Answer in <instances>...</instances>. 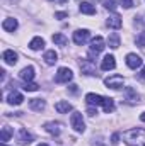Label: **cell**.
<instances>
[{
    "instance_id": "6da1fadb",
    "label": "cell",
    "mask_w": 145,
    "mask_h": 146,
    "mask_svg": "<svg viewBox=\"0 0 145 146\" xmlns=\"http://www.w3.org/2000/svg\"><path fill=\"white\" fill-rule=\"evenodd\" d=\"M123 139L128 146H145V129L135 127L123 133Z\"/></svg>"
},
{
    "instance_id": "7a4b0ae2",
    "label": "cell",
    "mask_w": 145,
    "mask_h": 146,
    "mask_svg": "<svg viewBox=\"0 0 145 146\" xmlns=\"http://www.w3.org/2000/svg\"><path fill=\"white\" fill-rule=\"evenodd\" d=\"M103 49H104V39H103V36H96L92 41H91L89 56H91L92 60H96V58H97V54H99Z\"/></svg>"
},
{
    "instance_id": "3957f363",
    "label": "cell",
    "mask_w": 145,
    "mask_h": 146,
    "mask_svg": "<svg viewBox=\"0 0 145 146\" xmlns=\"http://www.w3.org/2000/svg\"><path fill=\"white\" fill-rule=\"evenodd\" d=\"M104 85L108 87V88H113V90H118V88H121L123 85H125V78L121 76V75H111L108 76L106 80H104Z\"/></svg>"
},
{
    "instance_id": "277c9868",
    "label": "cell",
    "mask_w": 145,
    "mask_h": 146,
    "mask_svg": "<svg viewBox=\"0 0 145 146\" xmlns=\"http://www.w3.org/2000/svg\"><path fill=\"white\" fill-rule=\"evenodd\" d=\"M70 124L77 133H84V129H85V124H84V119H82L80 112H73L70 115Z\"/></svg>"
},
{
    "instance_id": "5b68a950",
    "label": "cell",
    "mask_w": 145,
    "mask_h": 146,
    "mask_svg": "<svg viewBox=\"0 0 145 146\" xmlns=\"http://www.w3.org/2000/svg\"><path fill=\"white\" fill-rule=\"evenodd\" d=\"M72 76H73V73L70 68H60L58 73L55 75V82L56 83H68L72 80Z\"/></svg>"
},
{
    "instance_id": "8992f818",
    "label": "cell",
    "mask_w": 145,
    "mask_h": 146,
    "mask_svg": "<svg viewBox=\"0 0 145 146\" xmlns=\"http://www.w3.org/2000/svg\"><path fill=\"white\" fill-rule=\"evenodd\" d=\"M89 37H91V33L87 29H79V31L73 33V42L79 44V46H82V44H85L89 41Z\"/></svg>"
},
{
    "instance_id": "52a82bcc",
    "label": "cell",
    "mask_w": 145,
    "mask_h": 146,
    "mask_svg": "<svg viewBox=\"0 0 145 146\" xmlns=\"http://www.w3.org/2000/svg\"><path fill=\"white\" fill-rule=\"evenodd\" d=\"M80 70H82L84 75H97L94 60H82V61H80Z\"/></svg>"
},
{
    "instance_id": "ba28073f",
    "label": "cell",
    "mask_w": 145,
    "mask_h": 146,
    "mask_svg": "<svg viewBox=\"0 0 145 146\" xmlns=\"http://www.w3.org/2000/svg\"><path fill=\"white\" fill-rule=\"evenodd\" d=\"M125 100L128 102V104H138V100H140V95L137 94V90L135 88H132V87H128L126 90H125Z\"/></svg>"
},
{
    "instance_id": "9c48e42d",
    "label": "cell",
    "mask_w": 145,
    "mask_h": 146,
    "mask_svg": "<svg viewBox=\"0 0 145 146\" xmlns=\"http://www.w3.org/2000/svg\"><path fill=\"white\" fill-rule=\"evenodd\" d=\"M43 127H44L46 133H50V134H53V136H58V134L62 133V122H55V121H51V122H46Z\"/></svg>"
},
{
    "instance_id": "30bf717a",
    "label": "cell",
    "mask_w": 145,
    "mask_h": 146,
    "mask_svg": "<svg viewBox=\"0 0 145 146\" xmlns=\"http://www.w3.org/2000/svg\"><path fill=\"white\" fill-rule=\"evenodd\" d=\"M126 65H128L132 70H137V68H140V66H142V58H140L138 54L130 53V54L126 56Z\"/></svg>"
},
{
    "instance_id": "8fae6325",
    "label": "cell",
    "mask_w": 145,
    "mask_h": 146,
    "mask_svg": "<svg viewBox=\"0 0 145 146\" xmlns=\"http://www.w3.org/2000/svg\"><path fill=\"white\" fill-rule=\"evenodd\" d=\"M85 100H87L89 106H104L106 97H101V95H97V94H87V95H85Z\"/></svg>"
},
{
    "instance_id": "7c38bea8",
    "label": "cell",
    "mask_w": 145,
    "mask_h": 146,
    "mask_svg": "<svg viewBox=\"0 0 145 146\" xmlns=\"http://www.w3.org/2000/svg\"><path fill=\"white\" fill-rule=\"evenodd\" d=\"M17 139H19V143L21 145H31L33 141H34V138H33V134H29L26 129H19V134H17Z\"/></svg>"
},
{
    "instance_id": "4fadbf2b",
    "label": "cell",
    "mask_w": 145,
    "mask_h": 146,
    "mask_svg": "<svg viewBox=\"0 0 145 146\" xmlns=\"http://www.w3.org/2000/svg\"><path fill=\"white\" fill-rule=\"evenodd\" d=\"M114 66H116L114 56H113V54H106V56H104V60H103V63H101V70L108 72V70H113Z\"/></svg>"
},
{
    "instance_id": "5bb4252c",
    "label": "cell",
    "mask_w": 145,
    "mask_h": 146,
    "mask_svg": "<svg viewBox=\"0 0 145 146\" xmlns=\"http://www.w3.org/2000/svg\"><path fill=\"white\" fill-rule=\"evenodd\" d=\"M2 58H3V61H5L7 65H15V63H17V53H14L12 49H7V51H3Z\"/></svg>"
},
{
    "instance_id": "9a60e30c",
    "label": "cell",
    "mask_w": 145,
    "mask_h": 146,
    "mask_svg": "<svg viewBox=\"0 0 145 146\" xmlns=\"http://www.w3.org/2000/svg\"><path fill=\"white\" fill-rule=\"evenodd\" d=\"M19 76H21V80H24V82H31V80L34 78V68H33V66L22 68L21 73H19Z\"/></svg>"
},
{
    "instance_id": "2e32d148",
    "label": "cell",
    "mask_w": 145,
    "mask_h": 146,
    "mask_svg": "<svg viewBox=\"0 0 145 146\" xmlns=\"http://www.w3.org/2000/svg\"><path fill=\"white\" fill-rule=\"evenodd\" d=\"M2 27H3V31L14 33V31L17 29V21H15L14 17H9V19H5V21L2 22Z\"/></svg>"
},
{
    "instance_id": "e0dca14e",
    "label": "cell",
    "mask_w": 145,
    "mask_h": 146,
    "mask_svg": "<svg viewBox=\"0 0 145 146\" xmlns=\"http://www.w3.org/2000/svg\"><path fill=\"white\" fill-rule=\"evenodd\" d=\"M22 100H24V97H22L19 92H12V94H9V97H7V102H9L10 106H21Z\"/></svg>"
},
{
    "instance_id": "ac0fdd59",
    "label": "cell",
    "mask_w": 145,
    "mask_h": 146,
    "mask_svg": "<svg viewBox=\"0 0 145 146\" xmlns=\"http://www.w3.org/2000/svg\"><path fill=\"white\" fill-rule=\"evenodd\" d=\"M108 26L113 27V29H119L123 26V21H121V17L118 14H113V15H109V19H108Z\"/></svg>"
},
{
    "instance_id": "d6986e66",
    "label": "cell",
    "mask_w": 145,
    "mask_h": 146,
    "mask_svg": "<svg viewBox=\"0 0 145 146\" xmlns=\"http://www.w3.org/2000/svg\"><path fill=\"white\" fill-rule=\"evenodd\" d=\"M79 9H80L82 14H87V15H94L96 14V7L92 3H89V2H80Z\"/></svg>"
},
{
    "instance_id": "ffe728a7",
    "label": "cell",
    "mask_w": 145,
    "mask_h": 146,
    "mask_svg": "<svg viewBox=\"0 0 145 146\" xmlns=\"http://www.w3.org/2000/svg\"><path fill=\"white\" fill-rule=\"evenodd\" d=\"M43 60L46 61V65H55V63L58 61V54H56V51H55V49H50V51H46V53H44Z\"/></svg>"
},
{
    "instance_id": "44dd1931",
    "label": "cell",
    "mask_w": 145,
    "mask_h": 146,
    "mask_svg": "<svg viewBox=\"0 0 145 146\" xmlns=\"http://www.w3.org/2000/svg\"><path fill=\"white\" fill-rule=\"evenodd\" d=\"M29 107L33 110H36V112H41V110L46 107V102L43 99H31L29 100Z\"/></svg>"
},
{
    "instance_id": "7402d4cb",
    "label": "cell",
    "mask_w": 145,
    "mask_h": 146,
    "mask_svg": "<svg viewBox=\"0 0 145 146\" xmlns=\"http://www.w3.org/2000/svg\"><path fill=\"white\" fill-rule=\"evenodd\" d=\"M29 48L33 49V51H38V49H43L44 48V39L43 37H34V39H31V42H29Z\"/></svg>"
},
{
    "instance_id": "603a6c76",
    "label": "cell",
    "mask_w": 145,
    "mask_h": 146,
    "mask_svg": "<svg viewBox=\"0 0 145 146\" xmlns=\"http://www.w3.org/2000/svg\"><path fill=\"white\" fill-rule=\"evenodd\" d=\"M55 109H56V112H60V114H68L70 110H72V106L68 104V102H56L55 104Z\"/></svg>"
},
{
    "instance_id": "cb8c5ba5",
    "label": "cell",
    "mask_w": 145,
    "mask_h": 146,
    "mask_svg": "<svg viewBox=\"0 0 145 146\" xmlns=\"http://www.w3.org/2000/svg\"><path fill=\"white\" fill-rule=\"evenodd\" d=\"M108 44H109V48H113V49H118V48H119V36H118L116 33L109 34V37H108Z\"/></svg>"
},
{
    "instance_id": "d4e9b609",
    "label": "cell",
    "mask_w": 145,
    "mask_h": 146,
    "mask_svg": "<svg viewBox=\"0 0 145 146\" xmlns=\"http://www.w3.org/2000/svg\"><path fill=\"white\" fill-rule=\"evenodd\" d=\"M10 136H12V129H10V126H3V127H2L0 141H2V143H7V141L10 139Z\"/></svg>"
},
{
    "instance_id": "484cf974",
    "label": "cell",
    "mask_w": 145,
    "mask_h": 146,
    "mask_svg": "<svg viewBox=\"0 0 145 146\" xmlns=\"http://www.w3.org/2000/svg\"><path fill=\"white\" fill-rule=\"evenodd\" d=\"M51 39H53V42H55V44H60V46H65V44L68 42V39L63 36V34H53Z\"/></svg>"
},
{
    "instance_id": "4316f807",
    "label": "cell",
    "mask_w": 145,
    "mask_h": 146,
    "mask_svg": "<svg viewBox=\"0 0 145 146\" xmlns=\"http://www.w3.org/2000/svg\"><path fill=\"white\" fill-rule=\"evenodd\" d=\"M103 109H104V112H106V114L113 112V110H114V100H113V99H109V97H106V100H104V106H103Z\"/></svg>"
},
{
    "instance_id": "83f0119b",
    "label": "cell",
    "mask_w": 145,
    "mask_h": 146,
    "mask_svg": "<svg viewBox=\"0 0 145 146\" xmlns=\"http://www.w3.org/2000/svg\"><path fill=\"white\" fill-rule=\"evenodd\" d=\"M22 88H24L26 92H36L38 88H39V85H36V83H33V82H26Z\"/></svg>"
},
{
    "instance_id": "f1b7e54d",
    "label": "cell",
    "mask_w": 145,
    "mask_h": 146,
    "mask_svg": "<svg viewBox=\"0 0 145 146\" xmlns=\"http://www.w3.org/2000/svg\"><path fill=\"white\" fill-rule=\"evenodd\" d=\"M103 5L108 10H116V0H103Z\"/></svg>"
},
{
    "instance_id": "f546056e",
    "label": "cell",
    "mask_w": 145,
    "mask_h": 146,
    "mask_svg": "<svg viewBox=\"0 0 145 146\" xmlns=\"http://www.w3.org/2000/svg\"><path fill=\"white\" fill-rule=\"evenodd\" d=\"M137 44H138L140 48H144V49H145V33H142L140 36H137Z\"/></svg>"
},
{
    "instance_id": "4dcf8cb0",
    "label": "cell",
    "mask_w": 145,
    "mask_h": 146,
    "mask_svg": "<svg viewBox=\"0 0 145 146\" xmlns=\"http://www.w3.org/2000/svg\"><path fill=\"white\" fill-rule=\"evenodd\" d=\"M119 2H121V5L125 9H132L133 7V0H119Z\"/></svg>"
},
{
    "instance_id": "1f68e13d",
    "label": "cell",
    "mask_w": 145,
    "mask_h": 146,
    "mask_svg": "<svg viewBox=\"0 0 145 146\" xmlns=\"http://www.w3.org/2000/svg\"><path fill=\"white\" fill-rule=\"evenodd\" d=\"M55 17L56 19H65V17H68V12H56Z\"/></svg>"
},
{
    "instance_id": "d6a6232c",
    "label": "cell",
    "mask_w": 145,
    "mask_h": 146,
    "mask_svg": "<svg viewBox=\"0 0 145 146\" xmlns=\"http://www.w3.org/2000/svg\"><path fill=\"white\" fill-rule=\"evenodd\" d=\"M111 143H114V145L119 143V134H118V133H114V134L111 136Z\"/></svg>"
},
{
    "instance_id": "836d02e7",
    "label": "cell",
    "mask_w": 145,
    "mask_h": 146,
    "mask_svg": "<svg viewBox=\"0 0 145 146\" xmlns=\"http://www.w3.org/2000/svg\"><path fill=\"white\" fill-rule=\"evenodd\" d=\"M87 112H89V115H94V114H97V110L94 109V106H89V109H87Z\"/></svg>"
},
{
    "instance_id": "e575fe53",
    "label": "cell",
    "mask_w": 145,
    "mask_h": 146,
    "mask_svg": "<svg viewBox=\"0 0 145 146\" xmlns=\"http://www.w3.org/2000/svg\"><path fill=\"white\" fill-rule=\"evenodd\" d=\"M68 88H70V92H72V94H77V85H70Z\"/></svg>"
},
{
    "instance_id": "d590c367",
    "label": "cell",
    "mask_w": 145,
    "mask_h": 146,
    "mask_svg": "<svg viewBox=\"0 0 145 146\" xmlns=\"http://www.w3.org/2000/svg\"><path fill=\"white\" fill-rule=\"evenodd\" d=\"M140 76H142V78H144V80H145V68H144V70H142V73H140Z\"/></svg>"
},
{
    "instance_id": "8d00e7d4",
    "label": "cell",
    "mask_w": 145,
    "mask_h": 146,
    "mask_svg": "<svg viewBox=\"0 0 145 146\" xmlns=\"http://www.w3.org/2000/svg\"><path fill=\"white\" fill-rule=\"evenodd\" d=\"M140 119H142V121H144V122H145V112H144V114H142V115H140Z\"/></svg>"
},
{
    "instance_id": "74e56055",
    "label": "cell",
    "mask_w": 145,
    "mask_h": 146,
    "mask_svg": "<svg viewBox=\"0 0 145 146\" xmlns=\"http://www.w3.org/2000/svg\"><path fill=\"white\" fill-rule=\"evenodd\" d=\"M38 146H48V145L46 143H41V145H38Z\"/></svg>"
},
{
    "instance_id": "f35d334b",
    "label": "cell",
    "mask_w": 145,
    "mask_h": 146,
    "mask_svg": "<svg viewBox=\"0 0 145 146\" xmlns=\"http://www.w3.org/2000/svg\"><path fill=\"white\" fill-rule=\"evenodd\" d=\"M0 146H7V145H5V143H2V145H0Z\"/></svg>"
}]
</instances>
